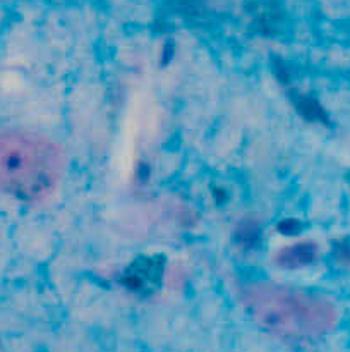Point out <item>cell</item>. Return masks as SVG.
Listing matches in <instances>:
<instances>
[{"label": "cell", "instance_id": "6da1fadb", "mask_svg": "<svg viewBox=\"0 0 350 352\" xmlns=\"http://www.w3.org/2000/svg\"><path fill=\"white\" fill-rule=\"evenodd\" d=\"M65 170V155L50 138L23 129H0V192L17 199L50 195Z\"/></svg>", "mask_w": 350, "mask_h": 352}, {"label": "cell", "instance_id": "7a4b0ae2", "mask_svg": "<svg viewBox=\"0 0 350 352\" xmlns=\"http://www.w3.org/2000/svg\"><path fill=\"white\" fill-rule=\"evenodd\" d=\"M242 302L257 325L287 339L323 336L336 322L335 308L326 299L292 287L249 285Z\"/></svg>", "mask_w": 350, "mask_h": 352}]
</instances>
